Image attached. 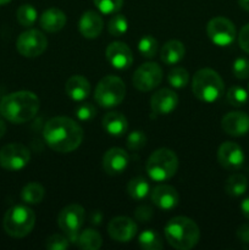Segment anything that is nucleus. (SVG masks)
I'll return each mask as SVG.
<instances>
[{"mask_svg": "<svg viewBox=\"0 0 249 250\" xmlns=\"http://www.w3.org/2000/svg\"><path fill=\"white\" fill-rule=\"evenodd\" d=\"M75 115L80 121H90L97 115V109L90 103H82L76 107Z\"/></svg>", "mask_w": 249, "mask_h": 250, "instance_id": "obj_39", "label": "nucleus"}, {"mask_svg": "<svg viewBox=\"0 0 249 250\" xmlns=\"http://www.w3.org/2000/svg\"><path fill=\"white\" fill-rule=\"evenodd\" d=\"M65 92L75 102H83L90 94V83L85 77L75 75L66 81Z\"/></svg>", "mask_w": 249, "mask_h": 250, "instance_id": "obj_21", "label": "nucleus"}, {"mask_svg": "<svg viewBox=\"0 0 249 250\" xmlns=\"http://www.w3.org/2000/svg\"><path fill=\"white\" fill-rule=\"evenodd\" d=\"M146 143V136L142 131H133L127 137V148L132 151L139 150L143 148Z\"/></svg>", "mask_w": 249, "mask_h": 250, "instance_id": "obj_36", "label": "nucleus"}, {"mask_svg": "<svg viewBox=\"0 0 249 250\" xmlns=\"http://www.w3.org/2000/svg\"><path fill=\"white\" fill-rule=\"evenodd\" d=\"M107 61L116 70H127L133 62V54L126 43L112 42L107 45L105 51Z\"/></svg>", "mask_w": 249, "mask_h": 250, "instance_id": "obj_15", "label": "nucleus"}, {"mask_svg": "<svg viewBox=\"0 0 249 250\" xmlns=\"http://www.w3.org/2000/svg\"><path fill=\"white\" fill-rule=\"evenodd\" d=\"M127 193L133 200H143L150 193V186L143 177H134L127 185Z\"/></svg>", "mask_w": 249, "mask_h": 250, "instance_id": "obj_28", "label": "nucleus"}, {"mask_svg": "<svg viewBox=\"0 0 249 250\" xmlns=\"http://www.w3.org/2000/svg\"><path fill=\"white\" fill-rule=\"evenodd\" d=\"M248 93H249V84H248Z\"/></svg>", "mask_w": 249, "mask_h": 250, "instance_id": "obj_47", "label": "nucleus"}, {"mask_svg": "<svg viewBox=\"0 0 249 250\" xmlns=\"http://www.w3.org/2000/svg\"><path fill=\"white\" fill-rule=\"evenodd\" d=\"M93 1L97 9L105 15L116 14L124 5V0H93Z\"/></svg>", "mask_w": 249, "mask_h": 250, "instance_id": "obj_35", "label": "nucleus"}, {"mask_svg": "<svg viewBox=\"0 0 249 250\" xmlns=\"http://www.w3.org/2000/svg\"><path fill=\"white\" fill-rule=\"evenodd\" d=\"M70 247V241L67 237L61 234H53L45 241V248L48 250H66Z\"/></svg>", "mask_w": 249, "mask_h": 250, "instance_id": "obj_38", "label": "nucleus"}, {"mask_svg": "<svg viewBox=\"0 0 249 250\" xmlns=\"http://www.w3.org/2000/svg\"><path fill=\"white\" fill-rule=\"evenodd\" d=\"M17 21L23 27H32L37 21L38 12L31 4H23L17 9Z\"/></svg>", "mask_w": 249, "mask_h": 250, "instance_id": "obj_30", "label": "nucleus"}, {"mask_svg": "<svg viewBox=\"0 0 249 250\" xmlns=\"http://www.w3.org/2000/svg\"><path fill=\"white\" fill-rule=\"evenodd\" d=\"M107 233L114 241L127 243L137 234V224L127 216H117L107 225Z\"/></svg>", "mask_w": 249, "mask_h": 250, "instance_id": "obj_14", "label": "nucleus"}, {"mask_svg": "<svg viewBox=\"0 0 249 250\" xmlns=\"http://www.w3.org/2000/svg\"><path fill=\"white\" fill-rule=\"evenodd\" d=\"M104 27L102 16L95 11H85L78 23L80 33L87 39H94L100 36Z\"/></svg>", "mask_w": 249, "mask_h": 250, "instance_id": "obj_20", "label": "nucleus"}, {"mask_svg": "<svg viewBox=\"0 0 249 250\" xmlns=\"http://www.w3.org/2000/svg\"><path fill=\"white\" fill-rule=\"evenodd\" d=\"M5 132H6V125H5V122L0 119V138L4 136Z\"/></svg>", "mask_w": 249, "mask_h": 250, "instance_id": "obj_45", "label": "nucleus"}, {"mask_svg": "<svg viewBox=\"0 0 249 250\" xmlns=\"http://www.w3.org/2000/svg\"><path fill=\"white\" fill-rule=\"evenodd\" d=\"M10 1H11V0H0V6H1V5L9 4Z\"/></svg>", "mask_w": 249, "mask_h": 250, "instance_id": "obj_46", "label": "nucleus"}, {"mask_svg": "<svg viewBox=\"0 0 249 250\" xmlns=\"http://www.w3.org/2000/svg\"><path fill=\"white\" fill-rule=\"evenodd\" d=\"M237 237L242 243L249 244V224H244L237 229Z\"/></svg>", "mask_w": 249, "mask_h": 250, "instance_id": "obj_42", "label": "nucleus"}, {"mask_svg": "<svg viewBox=\"0 0 249 250\" xmlns=\"http://www.w3.org/2000/svg\"><path fill=\"white\" fill-rule=\"evenodd\" d=\"M248 94L249 93L244 89L243 87H239V85H233L228 89L227 92L226 98L228 104H231L232 106H243L246 105V103L248 102Z\"/></svg>", "mask_w": 249, "mask_h": 250, "instance_id": "obj_32", "label": "nucleus"}, {"mask_svg": "<svg viewBox=\"0 0 249 250\" xmlns=\"http://www.w3.org/2000/svg\"><path fill=\"white\" fill-rule=\"evenodd\" d=\"M66 21L67 19H66L63 11H61L58 7H50L42 14L39 23L44 31L49 32V33H55L65 27Z\"/></svg>", "mask_w": 249, "mask_h": 250, "instance_id": "obj_22", "label": "nucleus"}, {"mask_svg": "<svg viewBox=\"0 0 249 250\" xmlns=\"http://www.w3.org/2000/svg\"><path fill=\"white\" fill-rule=\"evenodd\" d=\"M126 95V85L117 76H106L98 83L94 99L102 107H115L122 103Z\"/></svg>", "mask_w": 249, "mask_h": 250, "instance_id": "obj_7", "label": "nucleus"}, {"mask_svg": "<svg viewBox=\"0 0 249 250\" xmlns=\"http://www.w3.org/2000/svg\"><path fill=\"white\" fill-rule=\"evenodd\" d=\"M31 153L27 146L20 143H11L0 149V166L5 170L19 171L28 165Z\"/></svg>", "mask_w": 249, "mask_h": 250, "instance_id": "obj_10", "label": "nucleus"}, {"mask_svg": "<svg viewBox=\"0 0 249 250\" xmlns=\"http://www.w3.org/2000/svg\"><path fill=\"white\" fill-rule=\"evenodd\" d=\"M163 81V70L156 62H145L134 72L132 82L134 88L141 92H150L155 89Z\"/></svg>", "mask_w": 249, "mask_h": 250, "instance_id": "obj_12", "label": "nucleus"}, {"mask_svg": "<svg viewBox=\"0 0 249 250\" xmlns=\"http://www.w3.org/2000/svg\"><path fill=\"white\" fill-rule=\"evenodd\" d=\"M45 190L44 187L38 182H31L24 186L21 190V199L26 204L36 205L44 199Z\"/></svg>", "mask_w": 249, "mask_h": 250, "instance_id": "obj_27", "label": "nucleus"}, {"mask_svg": "<svg viewBox=\"0 0 249 250\" xmlns=\"http://www.w3.org/2000/svg\"><path fill=\"white\" fill-rule=\"evenodd\" d=\"M129 164V156L124 149L111 148L103 156V168L109 176L121 175Z\"/></svg>", "mask_w": 249, "mask_h": 250, "instance_id": "obj_17", "label": "nucleus"}, {"mask_svg": "<svg viewBox=\"0 0 249 250\" xmlns=\"http://www.w3.org/2000/svg\"><path fill=\"white\" fill-rule=\"evenodd\" d=\"M150 193L151 202L160 210L168 211V210L175 209L178 205V202H180L178 192L172 186L159 185L156 187H154V189Z\"/></svg>", "mask_w": 249, "mask_h": 250, "instance_id": "obj_18", "label": "nucleus"}, {"mask_svg": "<svg viewBox=\"0 0 249 250\" xmlns=\"http://www.w3.org/2000/svg\"><path fill=\"white\" fill-rule=\"evenodd\" d=\"M232 72L238 80L249 78V60L246 58H238L232 65Z\"/></svg>", "mask_w": 249, "mask_h": 250, "instance_id": "obj_37", "label": "nucleus"}, {"mask_svg": "<svg viewBox=\"0 0 249 250\" xmlns=\"http://www.w3.org/2000/svg\"><path fill=\"white\" fill-rule=\"evenodd\" d=\"M167 81L171 87L181 89V88H185L189 82V73L183 67H173L168 72Z\"/></svg>", "mask_w": 249, "mask_h": 250, "instance_id": "obj_31", "label": "nucleus"}, {"mask_svg": "<svg viewBox=\"0 0 249 250\" xmlns=\"http://www.w3.org/2000/svg\"><path fill=\"white\" fill-rule=\"evenodd\" d=\"M146 173L155 182H165L176 175L178 159L175 151L160 148L154 151L146 161Z\"/></svg>", "mask_w": 249, "mask_h": 250, "instance_id": "obj_6", "label": "nucleus"}, {"mask_svg": "<svg viewBox=\"0 0 249 250\" xmlns=\"http://www.w3.org/2000/svg\"><path fill=\"white\" fill-rule=\"evenodd\" d=\"M185 54L186 49L182 42L172 39L164 44L160 51V58L165 65H176L185 58Z\"/></svg>", "mask_w": 249, "mask_h": 250, "instance_id": "obj_24", "label": "nucleus"}, {"mask_svg": "<svg viewBox=\"0 0 249 250\" xmlns=\"http://www.w3.org/2000/svg\"><path fill=\"white\" fill-rule=\"evenodd\" d=\"M207 33L210 41L219 46H227L236 38V27L233 22L222 16L214 17L207 24Z\"/></svg>", "mask_w": 249, "mask_h": 250, "instance_id": "obj_11", "label": "nucleus"}, {"mask_svg": "<svg viewBox=\"0 0 249 250\" xmlns=\"http://www.w3.org/2000/svg\"><path fill=\"white\" fill-rule=\"evenodd\" d=\"M221 127L228 136L242 137L249 132V116L241 111L228 112L222 117Z\"/></svg>", "mask_w": 249, "mask_h": 250, "instance_id": "obj_19", "label": "nucleus"}, {"mask_svg": "<svg viewBox=\"0 0 249 250\" xmlns=\"http://www.w3.org/2000/svg\"><path fill=\"white\" fill-rule=\"evenodd\" d=\"M103 127L110 136L121 137L127 132L128 121L121 112L111 111L103 117Z\"/></svg>", "mask_w": 249, "mask_h": 250, "instance_id": "obj_23", "label": "nucleus"}, {"mask_svg": "<svg viewBox=\"0 0 249 250\" xmlns=\"http://www.w3.org/2000/svg\"><path fill=\"white\" fill-rule=\"evenodd\" d=\"M48 48V39L38 29L22 32L16 42V49L24 58H37Z\"/></svg>", "mask_w": 249, "mask_h": 250, "instance_id": "obj_9", "label": "nucleus"}, {"mask_svg": "<svg viewBox=\"0 0 249 250\" xmlns=\"http://www.w3.org/2000/svg\"><path fill=\"white\" fill-rule=\"evenodd\" d=\"M241 211L246 219L249 220V197L241 203Z\"/></svg>", "mask_w": 249, "mask_h": 250, "instance_id": "obj_43", "label": "nucleus"}, {"mask_svg": "<svg viewBox=\"0 0 249 250\" xmlns=\"http://www.w3.org/2000/svg\"><path fill=\"white\" fill-rule=\"evenodd\" d=\"M154 216V210L149 205H139L134 211V217L139 222H149Z\"/></svg>", "mask_w": 249, "mask_h": 250, "instance_id": "obj_40", "label": "nucleus"}, {"mask_svg": "<svg viewBox=\"0 0 249 250\" xmlns=\"http://www.w3.org/2000/svg\"><path fill=\"white\" fill-rule=\"evenodd\" d=\"M36 225V214L26 205H15L5 212L2 227L9 236L23 238L28 236Z\"/></svg>", "mask_w": 249, "mask_h": 250, "instance_id": "obj_5", "label": "nucleus"}, {"mask_svg": "<svg viewBox=\"0 0 249 250\" xmlns=\"http://www.w3.org/2000/svg\"><path fill=\"white\" fill-rule=\"evenodd\" d=\"M217 160L226 170H238L244 164V153L241 146L234 142H225L219 146Z\"/></svg>", "mask_w": 249, "mask_h": 250, "instance_id": "obj_13", "label": "nucleus"}, {"mask_svg": "<svg viewBox=\"0 0 249 250\" xmlns=\"http://www.w3.org/2000/svg\"><path fill=\"white\" fill-rule=\"evenodd\" d=\"M138 50L142 54V56L146 59H151L155 56L156 51H158V41L154 37L146 36L142 37L141 41L138 43Z\"/></svg>", "mask_w": 249, "mask_h": 250, "instance_id": "obj_34", "label": "nucleus"}, {"mask_svg": "<svg viewBox=\"0 0 249 250\" xmlns=\"http://www.w3.org/2000/svg\"><path fill=\"white\" fill-rule=\"evenodd\" d=\"M39 98L29 90H19L5 95L0 102V114L12 124H24L38 114Z\"/></svg>", "mask_w": 249, "mask_h": 250, "instance_id": "obj_2", "label": "nucleus"}, {"mask_svg": "<svg viewBox=\"0 0 249 250\" xmlns=\"http://www.w3.org/2000/svg\"><path fill=\"white\" fill-rule=\"evenodd\" d=\"M225 84L221 76L211 68H202L193 76L192 92L199 100L214 103L224 94Z\"/></svg>", "mask_w": 249, "mask_h": 250, "instance_id": "obj_4", "label": "nucleus"}, {"mask_svg": "<svg viewBox=\"0 0 249 250\" xmlns=\"http://www.w3.org/2000/svg\"><path fill=\"white\" fill-rule=\"evenodd\" d=\"M239 6L246 11H249V0H238Z\"/></svg>", "mask_w": 249, "mask_h": 250, "instance_id": "obj_44", "label": "nucleus"}, {"mask_svg": "<svg viewBox=\"0 0 249 250\" xmlns=\"http://www.w3.org/2000/svg\"><path fill=\"white\" fill-rule=\"evenodd\" d=\"M166 241L177 250H189L194 248L200 238L198 225L186 216H176L166 224L164 229Z\"/></svg>", "mask_w": 249, "mask_h": 250, "instance_id": "obj_3", "label": "nucleus"}, {"mask_svg": "<svg viewBox=\"0 0 249 250\" xmlns=\"http://www.w3.org/2000/svg\"><path fill=\"white\" fill-rule=\"evenodd\" d=\"M138 243L144 250H160L164 247L160 234L153 229H145L142 232L138 237Z\"/></svg>", "mask_w": 249, "mask_h": 250, "instance_id": "obj_29", "label": "nucleus"}, {"mask_svg": "<svg viewBox=\"0 0 249 250\" xmlns=\"http://www.w3.org/2000/svg\"><path fill=\"white\" fill-rule=\"evenodd\" d=\"M238 44L243 51L249 54V23L242 27L238 34Z\"/></svg>", "mask_w": 249, "mask_h": 250, "instance_id": "obj_41", "label": "nucleus"}, {"mask_svg": "<svg viewBox=\"0 0 249 250\" xmlns=\"http://www.w3.org/2000/svg\"><path fill=\"white\" fill-rule=\"evenodd\" d=\"M44 141L56 153H71L81 146L83 129L75 120L56 116L48 120L43 128Z\"/></svg>", "mask_w": 249, "mask_h": 250, "instance_id": "obj_1", "label": "nucleus"}, {"mask_svg": "<svg viewBox=\"0 0 249 250\" xmlns=\"http://www.w3.org/2000/svg\"><path fill=\"white\" fill-rule=\"evenodd\" d=\"M248 189V180L242 173H233L225 182V190L231 197H241Z\"/></svg>", "mask_w": 249, "mask_h": 250, "instance_id": "obj_26", "label": "nucleus"}, {"mask_svg": "<svg viewBox=\"0 0 249 250\" xmlns=\"http://www.w3.org/2000/svg\"><path fill=\"white\" fill-rule=\"evenodd\" d=\"M178 97L173 90L163 88L154 93L150 98V107L153 114L168 115L177 107Z\"/></svg>", "mask_w": 249, "mask_h": 250, "instance_id": "obj_16", "label": "nucleus"}, {"mask_svg": "<svg viewBox=\"0 0 249 250\" xmlns=\"http://www.w3.org/2000/svg\"><path fill=\"white\" fill-rule=\"evenodd\" d=\"M128 29V21L124 15H115L107 23V31L114 37H122Z\"/></svg>", "mask_w": 249, "mask_h": 250, "instance_id": "obj_33", "label": "nucleus"}, {"mask_svg": "<svg viewBox=\"0 0 249 250\" xmlns=\"http://www.w3.org/2000/svg\"><path fill=\"white\" fill-rule=\"evenodd\" d=\"M103 244L102 236L95 229H87L80 232L76 241V246L82 250H98Z\"/></svg>", "mask_w": 249, "mask_h": 250, "instance_id": "obj_25", "label": "nucleus"}, {"mask_svg": "<svg viewBox=\"0 0 249 250\" xmlns=\"http://www.w3.org/2000/svg\"><path fill=\"white\" fill-rule=\"evenodd\" d=\"M84 220L85 211L80 204H70L59 212L58 225L68 238L70 243L76 244L78 233L84 224Z\"/></svg>", "mask_w": 249, "mask_h": 250, "instance_id": "obj_8", "label": "nucleus"}]
</instances>
